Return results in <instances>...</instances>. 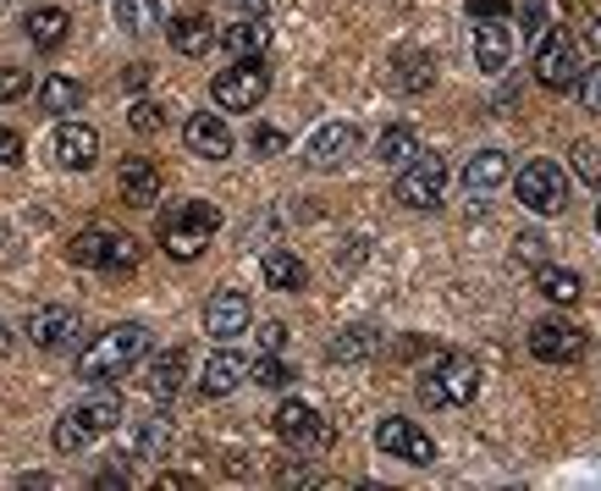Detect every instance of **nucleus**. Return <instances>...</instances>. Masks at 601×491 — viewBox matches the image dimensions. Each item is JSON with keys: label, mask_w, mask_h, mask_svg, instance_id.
<instances>
[{"label": "nucleus", "mask_w": 601, "mask_h": 491, "mask_svg": "<svg viewBox=\"0 0 601 491\" xmlns=\"http://www.w3.org/2000/svg\"><path fill=\"white\" fill-rule=\"evenodd\" d=\"M144 359H150V331L144 326H111L78 353V375L84 381H117V375L139 370Z\"/></svg>", "instance_id": "nucleus-1"}, {"label": "nucleus", "mask_w": 601, "mask_h": 491, "mask_svg": "<svg viewBox=\"0 0 601 491\" xmlns=\"http://www.w3.org/2000/svg\"><path fill=\"white\" fill-rule=\"evenodd\" d=\"M480 392V364L469 353H441L430 370H419V403L430 408H463Z\"/></svg>", "instance_id": "nucleus-2"}, {"label": "nucleus", "mask_w": 601, "mask_h": 491, "mask_svg": "<svg viewBox=\"0 0 601 491\" xmlns=\"http://www.w3.org/2000/svg\"><path fill=\"white\" fill-rule=\"evenodd\" d=\"M216 232H221V210L205 205V199H188L183 210H172V216L161 221V249H166L172 260H199Z\"/></svg>", "instance_id": "nucleus-3"}, {"label": "nucleus", "mask_w": 601, "mask_h": 491, "mask_svg": "<svg viewBox=\"0 0 601 491\" xmlns=\"http://www.w3.org/2000/svg\"><path fill=\"white\" fill-rule=\"evenodd\" d=\"M579 73H584V62H579V45H573V34L568 29H540L535 34V84L540 89H551V95H562V89H573L579 84Z\"/></svg>", "instance_id": "nucleus-4"}, {"label": "nucleus", "mask_w": 601, "mask_h": 491, "mask_svg": "<svg viewBox=\"0 0 601 491\" xmlns=\"http://www.w3.org/2000/svg\"><path fill=\"white\" fill-rule=\"evenodd\" d=\"M265 95H271V67H265V62H232V67L216 73V84H210V100H216L221 111H232V117L260 111Z\"/></svg>", "instance_id": "nucleus-5"}, {"label": "nucleus", "mask_w": 601, "mask_h": 491, "mask_svg": "<svg viewBox=\"0 0 601 491\" xmlns=\"http://www.w3.org/2000/svg\"><path fill=\"white\" fill-rule=\"evenodd\" d=\"M392 194H397V205H408V210H436L441 194H447V161H441L436 150H414V155L403 161Z\"/></svg>", "instance_id": "nucleus-6"}, {"label": "nucleus", "mask_w": 601, "mask_h": 491, "mask_svg": "<svg viewBox=\"0 0 601 491\" xmlns=\"http://www.w3.org/2000/svg\"><path fill=\"white\" fill-rule=\"evenodd\" d=\"M513 194H518L524 210H535V216H557V210L568 205V177H562V166H551V161H529V166H518Z\"/></svg>", "instance_id": "nucleus-7"}, {"label": "nucleus", "mask_w": 601, "mask_h": 491, "mask_svg": "<svg viewBox=\"0 0 601 491\" xmlns=\"http://www.w3.org/2000/svg\"><path fill=\"white\" fill-rule=\"evenodd\" d=\"M524 342H529V353L540 364H579L584 348H590V337L579 326H568V320H540V326H529Z\"/></svg>", "instance_id": "nucleus-8"}, {"label": "nucleus", "mask_w": 601, "mask_h": 491, "mask_svg": "<svg viewBox=\"0 0 601 491\" xmlns=\"http://www.w3.org/2000/svg\"><path fill=\"white\" fill-rule=\"evenodd\" d=\"M271 425H276V436L282 441H293V447H326L337 430L326 425V414L320 408H309L304 397H287L276 414H271Z\"/></svg>", "instance_id": "nucleus-9"}, {"label": "nucleus", "mask_w": 601, "mask_h": 491, "mask_svg": "<svg viewBox=\"0 0 601 491\" xmlns=\"http://www.w3.org/2000/svg\"><path fill=\"white\" fill-rule=\"evenodd\" d=\"M375 447L386 452V458H403V463H436V441L414 425V419H403V414H392V419H381L375 425Z\"/></svg>", "instance_id": "nucleus-10"}, {"label": "nucleus", "mask_w": 601, "mask_h": 491, "mask_svg": "<svg viewBox=\"0 0 601 491\" xmlns=\"http://www.w3.org/2000/svg\"><path fill=\"white\" fill-rule=\"evenodd\" d=\"M249 320H254V309H249V298H243L238 287L210 293V304H205V331H210L216 342H238V337L249 331Z\"/></svg>", "instance_id": "nucleus-11"}, {"label": "nucleus", "mask_w": 601, "mask_h": 491, "mask_svg": "<svg viewBox=\"0 0 601 491\" xmlns=\"http://www.w3.org/2000/svg\"><path fill=\"white\" fill-rule=\"evenodd\" d=\"M353 150H359V128H353V122H326V128L309 139L304 161H309L315 172H337V166L353 161Z\"/></svg>", "instance_id": "nucleus-12"}, {"label": "nucleus", "mask_w": 601, "mask_h": 491, "mask_svg": "<svg viewBox=\"0 0 601 491\" xmlns=\"http://www.w3.org/2000/svg\"><path fill=\"white\" fill-rule=\"evenodd\" d=\"M73 337H78V315H73L67 304H45V309H34V315H29V342H34V348L62 353Z\"/></svg>", "instance_id": "nucleus-13"}, {"label": "nucleus", "mask_w": 601, "mask_h": 491, "mask_svg": "<svg viewBox=\"0 0 601 491\" xmlns=\"http://www.w3.org/2000/svg\"><path fill=\"white\" fill-rule=\"evenodd\" d=\"M183 139H188V150L205 155V161H227V155H232V133H227V122H221L216 111H194V117L183 122Z\"/></svg>", "instance_id": "nucleus-14"}, {"label": "nucleus", "mask_w": 601, "mask_h": 491, "mask_svg": "<svg viewBox=\"0 0 601 491\" xmlns=\"http://www.w3.org/2000/svg\"><path fill=\"white\" fill-rule=\"evenodd\" d=\"M56 161H62L67 172H89V166L100 161V133L84 128V122H62V128H56Z\"/></svg>", "instance_id": "nucleus-15"}, {"label": "nucleus", "mask_w": 601, "mask_h": 491, "mask_svg": "<svg viewBox=\"0 0 601 491\" xmlns=\"http://www.w3.org/2000/svg\"><path fill=\"white\" fill-rule=\"evenodd\" d=\"M243 375H249V364L232 353V342H221V348L205 359V370H199V392H205V397H227V392L243 386Z\"/></svg>", "instance_id": "nucleus-16"}, {"label": "nucleus", "mask_w": 601, "mask_h": 491, "mask_svg": "<svg viewBox=\"0 0 601 491\" xmlns=\"http://www.w3.org/2000/svg\"><path fill=\"white\" fill-rule=\"evenodd\" d=\"M117 188H122V199H128V205L150 210V205L161 199V172H155V161H144V155L122 161V172H117Z\"/></svg>", "instance_id": "nucleus-17"}, {"label": "nucleus", "mask_w": 601, "mask_h": 491, "mask_svg": "<svg viewBox=\"0 0 601 491\" xmlns=\"http://www.w3.org/2000/svg\"><path fill=\"white\" fill-rule=\"evenodd\" d=\"M221 45H227L232 62H260V56L271 51V23H265V18H238V23L221 34Z\"/></svg>", "instance_id": "nucleus-18"}, {"label": "nucleus", "mask_w": 601, "mask_h": 491, "mask_svg": "<svg viewBox=\"0 0 601 491\" xmlns=\"http://www.w3.org/2000/svg\"><path fill=\"white\" fill-rule=\"evenodd\" d=\"M474 62H480V73H507L513 29L507 23H474Z\"/></svg>", "instance_id": "nucleus-19"}, {"label": "nucleus", "mask_w": 601, "mask_h": 491, "mask_svg": "<svg viewBox=\"0 0 601 491\" xmlns=\"http://www.w3.org/2000/svg\"><path fill=\"white\" fill-rule=\"evenodd\" d=\"M183 375H188V348H166V353H155L144 386H150L155 403H172V397L183 392Z\"/></svg>", "instance_id": "nucleus-20"}, {"label": "nucleus", "mask_w": 601, "mask_h": 491, "mask_svg": "<svg viewBox=\"0 0 601 491\" xmlns=\"http://www.w3.org/2000/svg\"><path fill=\"white\" fill-rule=\"evenodd\" d=\"M166 40H172V51H177V56H205V51L216 45V29H210V18H205V12H183V18H172Z\"/></svg>", "instance_id": "nucleus-21"}, {"label": "nucleus", "mask_w": 601, "mask_h": 491, "mask_svg": "<svg viewBox=\"0 0 601 491\" xmlns=\"http://www.w3.org/2000/svg\"><path fill=\"white\" fill-rule=\"evenodd\" d=\"M392 84H397V95H425V89L436 84L430 51H403V56L392 62Z\"/></svg>", "instance_id": "nucleus-22"}, {"label": "nucleus", "mask_w": 601, "mask_h": 491, "mask_svg": "<svg viewBox=\"0 0 601 491\" xmlns=\"http://www.w3.org/2000/svg\"><path fill=\"white\" fill-rule=\"evenodd\" d=\"M73 414H78V425H84L89 436L117 430V425H122V392H95V397H84Z\"/></svg>", "instance_id": "nucleus-23"}, {"label": "nucleus", "mask_w": 601, "mask_h": 491, "mask_svg": "<svg viewBox=\"0 0 601 491\" xmlns=\"http://www.w3.org/2000/svg\"><path fill=\"white\" fill-rule=\"evenodd\" d=\"M67 260L84 265V271H106V260H111V227H84L67 243Z\"/></svg>", "instance_id": "nucleus-24"}, {"label": "nucleus", "mask_w": 601, "mask_h": 491, "mask_svg": "<svg viewBox=\"0 0 601 491\" xmlns=\"http://www.w3.org/2000/svg\"><path fill=\"white\" fill-rule=\"evenodd\" d=\"M260 271H265V282H271L276 293H298V287L309 282V265H304L298 254H287V249H271V254L260 260Z\"/></svg>", "instance_id": "nucleus-25"}, {"label": "nucleus", "mask_w": 601, "mask_h": 491, "mask_svg": "<svg viewBox=\"0 0 601 491\" xmlns=\"http://www.w3.org/2000/svg\"><path fill=\"white\" fill-rule=\"evenodd\" d=\"M496 183H507V155L502 150H480L474 161H463V188L469 194H485Z\"/></svg>", "instance_id": "nucleus-26"}, {"label": "nucleus", "mask_w": 601, "mask_h": 491, "mask_svg": "<svg viewBox=\"0 0 601 491\" xmlns=\"http://www.w3.org/2000/svg\"><path fill=\"white\" fill-rule=\"evenodd\" d=\"M375 326H348L342 337H331V348H326V359L331 364H364L370 353H375Z\"/></svg>", "instance_id": "nucleus-27"}, {"label": "nucleus", "mask_w": 601, "mask_h": 491, "mask_svg": "<svg viewBox=\"0 0 601 491\" xmlns=\"http://www.w3.org/2000/svg\"><path fill=\"white\" fill-rule=\"evenodd\" d=\"M172 441H177L172 419H166V414H155V419H144V425H139V436H133V458H166V452H172Z\"/></svg>", "instance_id": "nucleus-28"}, {"label": "nucleus", "mask_w": 601, "mask_h": 491, "mask_svg": "<svg viewBox=\"0 0 601 491\" xmlns=\"http://www.w3.org/2000/svg\"><path fill=\"white\" fill-rule=\"evenodd\" d=\"M29 40H34L40 51H56V45L67 40V12H62V7H40V12H29Z\"/></svg>", "instance_id": "nucleus-29"}, {"label": "nucleus", "mask_w": 601, "mask_h": 491, "mask_svg": "<svg viewBox=\"0 0 601 491\" xmlns=\"http://www.w3.org/2000/svg\"><path fill=\"white\" fill-rule=\"evenodd\" d=\"M40 100H45V111H51V117H73V111L84 106V84H78V78H62V73H56V78H45Z\"/></svg>", "instance_id": "nucleus-30"}, {"label": "nucleus", "mask_w": 601, "mask_h": 491, "mask_svg": "<svg viewBox=\"0 0 601 491\" xmlns=\"http://www.w3.org/2000/svg\"><path fill=\"white\" fill-rule=\"evenodd\" d=\"M414 150H419V133H414L408 122H392V128L375 139V161H386V166H403Z\"/></svg>", "instance_id": "nucleus-31"}, {"label": "nucleus", "mask_w": 601, "mask_h": 491, "mask_svg": "<svg viewBox=\"0 0 601 491\" xmlns=\"http://www.w3.org/2000/svg\"><path fill=\"white\" fill-rule=\"evenodd\" d=\"M540 293H546L551 304H579V298H584V276L568 271V265H546V271H540Z\"/></svg>", "instance_id": "nucleus-32"}, {"label": "nucleus", "mask_w": 601, "mask_h": 491, "mask_svg": "<svg viewBox=\"0 0 601 491\" xmlns=\"http://www.w3.org/2000/svg\"><path fill=\"white\" fill-rule=\"evenodd\" d=\"M249 375L260 381V386H271V392H282V386H293V364L276 353V348H265L254 364H249Z\"/></svg>", "instance_id": "nucleus-33"}, {"label": "nucleus", "mask_w": 601, "mask_h": 491, "mask_svg": "<svg viewBox=\"0 0 601 491\" xmlns=\"http://www.w3.org/2000/svg\"><path fill=\"white\" fill-rule=\"evenodd\" d=\"M117 23L128 34H150L161 23V7H155V0H117Z\"/></svg>", "instance_id": "nucleus-34"}, {"label": "nucleus", "mask_w": 601, "mask_h": 491, "mask_svg": "<svg viewBox=\"0 0 601 491\" xmlns=\"http://www.w3.org/2000/svg\"><path fill=\"white\" fill-rule=\"evenodd\" d=\"M139 260H144L139 238H128V232H111V260H106V271L128 276V271H139Z\"/></svg>", "instance_id": "nucleus-35"}, {"label": "nucleus", "mask_w": 601, "mask_h": 491, "mask_svg": "<svg viewBox=\"0 0 601 491\" xmlns=\"http://www.w3.org/2000/svg\"><path fill=\"white\" fill-rule=\"evenodd\" d=\"M51 441H56V452H84L95 436L78 425V414H67V419H56V436H51Z\"/></svg>", "instance_id": "nucleus-36"}, {"label": "nucleus", "mask_w": 601, "mask_h": 491, "mask_svg": "<svg viewBox=\"0 0 601 491\" xmlns=\"http://www.w3.org/2000/svg\"><path fill=\"white\" fill-rule=\"evenodd\" d=\"M573 172H579L590 188H601V144L579 139V144H573Z\"/></svg>", "instance_id": "nucleus-37"}, {"label": "nucleus", "mask_w": 601, "mask_h": 491, "mask_svg": "<svg viewBox=\"0 0 601 491\" xmlns=\"http://www.w3.org/2000/svg\"><path fill=\"white\" fill-rule=\"evenodd\" d=\"M161 122H166V111H161L155 100H133V106H128V128H133V133H161Z\"/></svg>", "instance_id": "nucleus-38"}, {"label": "nucleus", "mask_w": 601, "mask_h": 491, "mask_svg": "<svg viewBox=\"0 0 601 491\" xmlns=\"http://www.w3.org/2000/svg\"><path fill=\"white\" fill-rule=\"evenodd\" d=\"M29 95V67H0V100H23Z\"/></svg>", "instance_id": "nucleus-39"}, {"label": "nucleus", "mask_w": 601, "mask_h": 491, "mask_svg": "<svg viewBox=\"0 0 601 491\" xmlns=\"http://www.w3.org/2000/svg\"><path fill=\"white\" fill-rule=\"evenodd\" d=\"M579 100H584V111L601 117V62H595L590 73H579Z\"/></svg>", "instance_id": "nucleus-40"}, {"label": "nucleus", "mask_w": 601, "mask_h": 491, "mask_svg": "<svg viewBox=\"0 0 601 491\" xmlns=\"http://www.w3.org/2000/svg\"><path fill=\"white\" fill-rule=\"evenodd\" d=\"M469 18L474 23H507L513 12H507V0H469Z\"/></svg>", "instance_id": "nucleus-41"}, {"label": "nucleus", "mask_w": 601, "mask_h": 491, "mask_svg": "<svg viewBox=\"0 0 601 491\" xmlns=\"http://www.w3.org/2000/svg\"><path fill=\"white\" fill-rule=\"evenodd\" d=\"M18 161H23V133L0 128V166H18Z\"/></svg>", "instance_id": "nucleus-42"}, {"label": "nucleus", "mask_w": 601, "mask_h": 491, "mask_svg": "<svg viewBox=\"0 0 601 491\" xmlns=\"http://www.w3.org/2000/svg\"><path fill=\"white\" fill-rule=\"evenodd\" d=\"M254 150H260V155H282V150H287V133H282V128H260V133H254Z\"/></svg>", "instance_id": "nucleus-43"}, {"label": "nucleus", "mask_w": 601, "mask_h": 491, "mask_svg": "<svg viewBox=\"0 0 601 491\" xmlns=\"http://www.w3.org/2000/svg\"><path fill=\"white\" fill-rule=\"evenodd\" d=\"M518 23H524L529 34H540V29H546V7H540V0H524V7H518Z\"/></svg>", "instance_id": "nucleus-44"}, {"label": "nucleus", "mask_w": 601, "mask_h": 491, "mask_svg": "<svg viewBox=\"0 0 601 491\" xmlns=\"http://www.w3.org/2000/svg\"><path fill=\"white\" fill-rule=\"evenodd\" d=\"M95 485H100V491H122V485H128V469H122V463H106V469L95 474Z\"/></svg>", "instance_id": "nucleus-45"}, {"label": "nucleus", "mask_w": 601, "mask_h": 491, "mask_svg": "<svg viewBox=\"0 0 601 491\" xmlns=\"http://www.w3.org/2000/svg\"><path fill=\"white\" fill-rule=\"evenodd\" d=\"M155 485H161V491H199V480H194V474H177V469L155 474Z\"/></svg>", "instance_id": "nucleus-46"}, {"label": "nucleus", "mask_w": 601, "mask_h": 491, "mask_svg": "<svg viewBox=\"0 0 601 491\" xmlns=\"http://www.w3.org/2000/svg\"><path fill=\"white\" fill-rule=\"evenodd\" d=\"M260 342L282 353V342H287V326H282V320H265V326H260Z\"/></svg>", "instance_id": "nucleus-47"}, {"label": "nucleus", "mask_w": 601, "mask_h": 491, "mask_svg": "<svg viewBox=\"0 0 601 491\" xmlns=\"http://www.w3.org/2000/svg\"><path fill=\"white\" fill-rule=\"evenodd\" d=\"M518 254L524 260H540V232H518Z\"/></svg>", "instance_id": "nucleus-48"}, {"label": "nucleus", "mask_w": 601, "mask_h": 491, "mask_svg": "<svg viewBox=\"0 0 601 491\" xmlns=\"http://www.w3.org/2000/svg\"><path fill=\"white\" fill-rule=\"evenodd\" d=\"M227 7H238L243 18H265V12H271V7H265V0H227Z\"/></svg>", "instance_id": "nucleus-49"}, {"label": "nucleus", "mask_w": 601, "mask_h": 491, "mask_svg": "<svg viewBox=\"0 0 601 491\" xmlns=\"http://www.w3.org/2000/svg\"><path fill=\"white\" fill-rule=\"evenodd\" d=\"M0 353H12V326L0 320Z\"/></svg>", "instance_id": "nucleus-50"}, {"label": "nucleus", "mask_w": 601, "mask_h": 491, "mask_svg": "<svg viewBox=\"0 0 601 491\" xmlns=\"http://www.w3.org/2000/svg\"><path fill=\"white\" fill-rule=\"evenodd\" d=\"M590 40H595V45H601V18H590Z\"/></svg>", "instance_id": "nucleus-51"}, {"label": "nucleus", "mask_w": 601, "mask_h": 491, "mask_svg": "<svg viewBox=\"0 0 601 491\" xmlns=\"http://www.w3.org/2000/svg\"><path fill=\"white\" fill-rule=\"evenodd\" d=\"M595 221H601V210H595Z\"/></svg>", "instance_id": "nucleus-52"}]
</instances>
